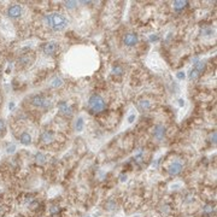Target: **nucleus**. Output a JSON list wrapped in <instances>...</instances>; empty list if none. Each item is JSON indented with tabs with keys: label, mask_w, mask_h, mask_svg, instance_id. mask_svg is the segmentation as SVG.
Returning <instances> with one entry per match:
<instances>
[{
	"label": "nucleus",
	"mask_w": 217,
	"mask_h": 217,
	"mask_svg": "<svg viewBox=\"0 0 217 217\" xmlns=\"http://www.w3.org/2000/svg\"><path fill=\"white\" fill-rule=\"evenodd\" d=\"M177 101H178V106H180V107H183V106H184V99L180 98V99H178Z\"/></svg>",
	"instance_id": "7c9ffc66"
},
{
	"label": "nucleus",
	"mask_w": 217,
	"mask_h": 217,
	"mask_svg": "<svg viewBox=\"0 0 217 217\" xmlns=\"http://www.w3.org/2000/svg\"><path fill=\"white\" fill-rule=\"evenodd\" d=\"M41 141L42 142H45V144H50V142H52L53 141V139H54V134L52 133V132H50V130H46V132H43L42 134H41Z\"/></svg>",
	"instance_id": "9d476101"
},
{
	"label": "nucleus",
	"mask_w": 217,
	"mask_h": 217,
	"mask_svg": "<svg viewBox=\"0 0 217 217\" xmlns=\"http://www.w3.org/2000/svg\"><path fill=\"white\" fill-rule=\"evenodd\" d=\"M119 178H121V182H126V181H127V175L122 174V175L119 176Z\"/></svg>",
	"instance_id": "473e14b6"
},
{
	"label": "nucleus",
	"mask_w": 217,
	"mask_h": 217,
	"mask_svg": "<svg viewBox=\"0 0 217 217\" xmlns=\"http://www.w3.org/2000/svg\"><path fill=\"white\" fill-rule=\"evenodd\" d=\"M202 33H203L204 36H211V35H214V29L212 28H205Z\"/></svg>",
	"instance_id": "393cba45"
},
{
	"label": "nucleus",
	"mask_w": 217,
	"mask_h": 217,
	"mask_svg": "<svg viewBox=\"0 0 217 217\" xmlns=\"http://www.w3.org/2000/svg\"><path fill=\"white\" fill-rule=\"evenodd\" d=\"M177 186H181V183H175V184H171L170 188H171V189H176V187H177Z\"/></svg>",
	"instance_id": "c9c22d12"
},
{
	"label": "nucleus",
	"mask_w": 217,
	"mask_h": 217,
	"mask_svg": "<svg viewBox=\"0 0 217 217\" xmlns=\"http://www.w3.org/2000/svg\"><path fill=\"white\" fill-rule=\"evenodd\" d=\"M63 85V80L61 77H54L52 81H51V87L53 88H57V87H61Z\"/></svg>",
	"instance_id": "6ab92c4d"
},
{
	"label": "nucleus",
	"mask_w": 217,
	"mask_h": 217,
	"mask_svg": "<svg viewBox=\"0 0 217 217\" xmlns=\"http://www.w3.org/2000/svg\"><path fill=\"white\" fill-rule=\"evenodd\" d=\"M105 206H106V210L112 211V210L116 209V203L113 202V200H108V202L105 204Z\"/></svg>",
	"instance_id": "aec40b11"
},
{
	"label": "nucleus",
	"mask_w": 217,
	"mask_h": 217,
	"mask_svg": "<svg viewBox=\"0 0 217 217\" xmlns=\"http://www.w3.org/2000/svg\"><path fill=\"white\" fill-rule=\"evenodd\" d=\"M148 65L150 67L153 69V70H156V71H160L162 70V65H160V63H159V61L157 58H154V57H151V58H148Z\"/></svg>",
	"instance_id": "9b49d317"
},
{
	"label": "nucleus",
	"mask_w": 217,
	"mask_h": 217,
	"mask_svg": "<svg viewBox=\"0 0 217 217\" xmlns=\"http://www.w3.org/2000/svg\"><path fill=\"white\" fill-rule=\"evenodd\" d=\"M9 108H10V110H13V108H15V103H13V101H10Z\"/></svg>",
	"instance_id": "f704fd0d"
},
{
	"label": "nucleus",
	"mask_w": 217,
	"mask_h": 217,
	"mask_svg": "<svg viewBox=\"0 0 217 217\" xmlns=\"http://www.w3.org/2000/svg\"><path fill=\"white\" fill-rule=\"evenodd\" d=\"M211 142H214V144H216V132H214V134L211 135Z\"/></svg>",
	"instance_id": "2f4dec72"
},
{
	"label": "nucleus",
	"mask_w": 217,
	"mask_h": 217,
	"mask_svg": "<svg viewBox=\"0 0 217 217\" xmlns=\"http://www.w3.org/2000/svg\"><path fill=\"white\" fill-rule=\"evenodd\" d=\"M112 74H113V75H117V76L122 75V74H123V68H122V67H119V65H117V67H113V69H112Z\"/></svg>",
	"instance_id": "412c9836"
},
{
	"label": "nucleus",
	"mask_w": 217,
	"mask_h": 217,
	"mask_svg": "<svg viewBox=\"0 0 217 217\" xmlns=\"http://www.w3.org/2000/svg\"><path fill=\"white\" fill-rule=\"evenodd\" d=\"M58 107H59V110H61L65 116H71L73 115V108L70 107L65 101H61V103H59Z\"/></svg>",
	"instance_id": "1a4fd4ad"
},
{
	"label": "nucleus",
	"mask_w": 217,
	"mask_h": 217,
	"mask_svg": "<svg viewBox=\"0 0 217 217\" xmlns=\"http://www.w3.org/2000/svg\"><path fill=\"white\" fill-rule=\"evenodd\" d=\"M83 127H85V121H83V118L82 117H79L77 118V121H76L75 123V128L77 132H82L83 130Z\"/></svg>",
	"instance_id": "a211bd4d"
},
{
	"label": "nucleus",
	"mask_w": 217,
	"mask_h": 217,
	"mask_svg": "<svg viewBox=\"0 0 217 217\" xmlns=\"http://www.w3.org/2000/svg\"><path fill=\"white\" fill-rule=\"evenodd\" d=\"M30 101H31V105H34L36 107L45 108V110H47V108H50L52 106V101L46 99L43 95H34Z\"/></svg>",
	"instance_id": "7ed1b4c3"
},
{
	"label": "nucleus",
	"mask_w": 217,
	"mask_h": 217,
	"mask_svg": "<svg viewBox=\"0 0 217 217\" xmlns=\"http://www.w3.org/2000/svg\"><path fill=\"white\" fill-rule=\"evenodd\" d=\"M42 51L45 54H47V56H52V54H54L57 51H58V45H57V42H47L45 43V45L42 46Z\"/></svg>",
	"instance_id": "39448f33"
},
{
	"label": "nucleus",
	"mask_w": 217,
	"mask_h": 217,
	"mask_svg": "<svg viewBox=\"0 0 217 217\" xmlns=\"http://www.w3.org/2000/svg\"><path fill=\"white\" fill-rule=\"evenodd\" d=\"M199 75H200V74L197 71V70L192 69L191 73H189V80H197V79L199 77Z\"/></svg>",
	"instance_id": "5701e85b"
},
{
	"label": "nucleus",
	"mask_w": 217,
	"mask_h": 217,
	"mask_svg": "<svg viewBox=\"0 0 217 217\" xmlns=\"http://www.w3.org/2000/svg\"><path fill=\"white\" fill-rule=\"evenodd\" d=\"M159 40V36L158 35H150V41L153 42V41H158Z\"/></svg>",
	"instance_id": "c756f323"
},
{
	"label": "nucleus",
	"mask_w": 217,
	"mask_h": 217,
	"mask_svg": "<svg viewBox=\"0 0 217 217\" xmlns=\"http://www.w3.org/2000/svg\"><path fill=\"white\" fill-rule=\"evenodd\" d=\"M164 135H165V127L162 126V124H157L153 129V136L158 140H162L164 138Z\"/></svg>",
	"instance_id": "6e6552de"
},
{
	"label": "nucleus",
	"mask_w": 217,
	"mask_h": 217,
	"mask_svg": "<svg viewBox=\"0 0 217 217\" xmlns=\"http://www.w3.org/2000/svg\"><path fill=\"white\" fill-rule=\"evenodd\" d=\"M19 141H21V144H23V145H25V146L30 145V144H31V136H30V134L27 133V132L22 133L21 136H19Z\"/></svg>",
	"instance_id": "f8f14e48"
},
{
	"label": "nucleus",
	"mask_w": 217,
	"mask_h": 217,
	"mask_svg": "<svg viewBox=\"0 0 217 217\" xmlns=\"http://www.w3.org/2000/svg\"><path fill=\"white\" fill-rule=\"evenodd\" d=\"M87 217H91V216H87Z\"/></svg>",
	"instance_id": "4c0bfd02"
},
{
	"label": "nucleus",
	"mask_w": 217,
	"mask_h": 217,
	"mask_svg": "<svg viewBox=\"0 0 217 217\" xmlns=\"http://www.w3.org/2000/svg\"><path fill=\"white\" fill-rule=\"evenodd\" d=\"M4 129H5V123H4L3 119H0V132L4 130Z\"/></svg>",
	"instance_id": "72a5a7b5"
},
{
	"label": "nucleus",
	"mask_w": 217,
	"mask_h": 217,
	"mask_svg": "<svg viewBox=\"0 0 217 217\" xmlns=\"http://www.w3.org/2000/svg\"><path fill=\"white\" fill-rule=\"evenodd\" d=\"M176 77L178 79V80H184V77H186V74H184V71H177L176 73Z\"/></svg>",
	"instance_id": "cd10ccee"
},
{
	"label": "nucleus",
	"mask_w": 217,
	"mask_h": 217,
	"mask_svg": "<svg viewBox=\"0 0 217 217\" xmlns=\"http://www.w3.org/2000/svg\"><path fill=\"white\" fill-rule=\"evenodd\" d=\"M88 107L93 113H99L105 110L106 103L99 94H93L88 100Z\"/></svg>",
	"instance_id": "f03ea898"
},
{
	"label": "nucleus",
	"mask_w": 217,
	"mask_h": 217,
	"mask_svg": "<svg viewBox=\"0 0 217 217\" xmlns=\"http://www.w3.org/2000/svg\"><path fill=\"white\" fill-rule=\"evenodd\" d=\"M212 211H214V206L211 205V204L205 205V206H204V209H203V212H204V214H206V215L212 214Z\"/></svg>",
	"instance_id": "4be33fe9"
},
{
	"label": "nucleus",
	"mask_w": 217,
	"mask_h": 217,
	"mask_svg": "<svg viewBox=\"0 0 217 217\" xmlns=\"http://www.w3.org/2000/svg\"><path fill=\"white\" fill-rule=\"evenodd\" d=\"M168 171L171 176H175V175H178L181 171H182V164L180 162H174L170 164V166L168 168Z\"/></svg>",
	"instance_id": "0eeeda50"
},
{
	"label": "nucleus",
	"mask_w": 217,
	"mask_h": 217,
	"mask_svg": "<svg viewBox=\"0 0 217 217\" xmlns=\"http://www.w3.org/2000/svg\"><path fill=\"white\" fill-rule=\"evenodd\" d=\"M46 159H47L46 156L43 153H41V152H37V153L35 154V160H36L37 164H45Z\"/></svg>",
	"instance_id": "f3484780"
},
{
	"label": "nucleus",
	"mask_w": 217,
	"mask_h": 217,
	"mask_svg": "<svg viewBox=\"0 0 217 217\" xmlns=\"http://www.w3.org/2000/svg\"><path fill=\"white\" fill-rule=\"evenodd\" d=\"M135 118H136V115H135L134 112H132V113H130V115L128 116V119H127V121H128L129 124H132V123L135 121Z\"/></svg>",
	"instance_id": "bb28decb"
},
{
	"label": "nucleus",
	"mask_w": 217,
	"mask_h": 217,
	"mask_svg": "<svg viewBox=\"0 0 217 217\" xmlns=\"http://www.w3.org/2000/svg\"><path fill=\"white\" fill-rule=\"evenodd\" d=\"M16 151V145H13V144H10V145H7V147H6V152L7 153H13V152Z\"/></svg>",
	"instance_id": "a878e982"
},
{
	"label": "nucleus",
	"mask_w": 217,
	"mask_h": 217,
	"mask_svg": "<svg viewBox=\"0 0 217 217\" xmlns=\"http://www.w3.org/2000/svg\"><path fill=\"white\" fill-rule=\"evenodd\" d=\"M205 68H206V64H205V62H203V61H198L197 63L194 64V70H197V71L199 73V74H202L203 71H205Z\"/></svg>",
	"instance_id": "dca6fc26"
},
{
	"label": "nucleus",
	"mask_w": 217,
	"mask_h": 217,
	"mask_svg": "<svg viewBox=\"0 0 217 217\" xmlns=\"http://www.w3.org/2000/svg\"><path fill=\"white\" fill-rule=\"evenodd\" d=\"M138 41H139V36H138V34H135V33H128L123 39L124 45L129 46V47L135 46L138 43Z\"/></svg>",
	"instance_id": "20e7f679"
},
{
	"label": "nucleus",
	"mask_w": 217,
	"mask_h": 217,
	"mask_svg": "<svg viewBox=\"0 0 217 217\" xmlns=\"http://www.w3.org/2000/svg\"><path fill=\"white\" fill-rule=\"evenodd\" d=\"M45 24L48 25L52 30L54 31H62L68 27L69 21L68 18L63 16L62 13H50L46 15L45 18H43Z\"/></svg>",
	"instance_id": "f257e3e1"
},
{
	"label": "nucleus",
	"mask_w": 217,
	"mask_h": 217,
	"mask_svg": "<svg viewBox=\"0 0 217 217\" xmlns=\"http://www.w3.org/2000/svg\"><path fill=\"white\" fill-rule=\"evenodd\" d=\"M134 217H140V216H134Z\"/></svg>",
	"instance_id": "e433bc0d"
},
{
	"label": "nucleus",
	"mask_w": 217,
	"mask_h": 217,
	"mask_svg": "<svg viewBox=\"0 0 217 217\" xmlns=\"http://www.w3.org/2000/svg\"><path fill=\"white\" fill-rule=\"evenodd\" d=\"M50 211H51V214H57V212L61 211V209H59V206H52V208L50 209Z\"/></svg>",
	"instance_id": "c85d7f7f"
},
{
	"label": "nucleus",
	"mask_w": 217,
	"mask_h": 217,
	"mask_svg": "<svg viewBox=\"0 0 217 217\" xmlns=\"http://www.w3.org/2000/svg\"><path fill=\"white\" fill-rule=\"evenodd\" d=\"M31 62H33V57H30L29 54H24V56L18 58V64L21 65H29Z\"/></svg>",
	"instance_id": "4468645a"
},
{
	"label": "nucleus",
	"mask_w": 217,
	"mask_h": 217,
	"mask_svg": "<svg viewBox=\"0 0 217 217\" xmlns=\"http://www.w3.org/2000/svg\"><path fill=\"white\" fill-rule=\"evenodd\" d=\"M187 1H183V0H176V1H174V10L176 11H181L183 10L184 7L187 6Z\"/></svg>",
	"instance_id": "2eb2a0df"
},
{
	"label": "nucleus",
	"mask_w": 217,
	"mask_h": 217,
	"mask_svg": "<svg viewBox=\"0 0 217 217\" xmlns=\"http://www.w3.org/2000/svg\"><path fill=\"white\" fill-rule=\"evenodd\" d=\"M22 15V7L19 5H11L7 9V16L11 18H19Z\"/></svg>",
	"instance_id": "423d86ee"
},
{
	"label": "nucleus",
	"mask_w": 217,
	"mask_h": 217,
	"mask_svg": "<svg viewBox=\"0 0 217 217\" xmlns=\"http://www.w3.org/2000/svg\"><path fill=\"white\" fill-rule=\"evenodd\" d=\"M138 107H139V110H141V111H147V110L151 108V101L144 100V99L140 100L138 103Z\"/></svg>",
	"instance_id": "ddd939ff"
},
{
	"label": "nucleus",
	"mask_w": 217,
	"mask_h": 217,
	"mask_svg": "<svg viewBox=\"0 0 217 217\" xmlns=\"http://www.w3.org/2000/svg\"><path fill=\"white\" fill-rule=\"evenodd\" d=\"M77 6V1H65V7L69 10H73Z\"/></svg>",
	"instance_id": "b1692460"
}]
</instances>
